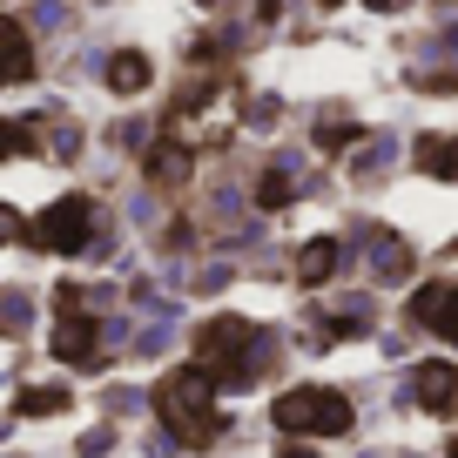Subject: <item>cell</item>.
Masks as SVG:
<instances>
[{"label": "cell", "mask_w": 458, "mask_h": 458, "mask_svg": "<svg viewBox=\"0 0 458 458\" xmlns=\"http://www.w3.org/2000/svg\"><path fill=\"white\" fill-rule=\"evenodd\" d=\"M418 169H425V175H458V142L425 135V142H418Z\"/></svg>", "instance_id": "30bf717a"}, {"label": "cell", "mask_w": 458, "mask_h": 458, "mask_svg": "<svg viewBox=\"0 0 458 458\" xmlns=\"http://www.w3.org/2000/svg\"><path fill=\"white\" fill-rule=\"evenodd\" d=\"M411 317H418V324H431L445 344H458V284H425L411 297Z\"/></svg>", "instance_id": "8992f818"}, {"label": "cell", "mask_w": 458, "mask_h": 458, "mask_svg": "<svg viewBox=\"0 0 458 458\" xmlns=\"http://www.w3.org/2000/svg\"><path fill=\"white\" fill-rule=\"evenodd\" d=\"M324 7H344V0H324Z\"/></svg>", "instance_id": "ac0fdd59"}, {"label": "cell", "mask_w": 458, "mask_h": 458, "mask_svg": "<svg viewBox=\"0 0 458 458\" xmlns=\"http://www.w3.org/2000/svg\"><path fill=\"white\" fill-rule=\"evenodd\" d=\"M7 156H34V129L28 122H0V162Z\"/></svg>", "instance_id": "5bb4252c"}, {"label": "cell", "mask_w": 458, "mask_h": 458, "mask_svg": "<svg viewBox=\"0 0 458 458\" xmlns=\"http://www.w3.org/2000/svg\"><path fill=\"white\" fill-rule=\"evenodd\" d=\"M148 175H156V182H175V175H189V148L162 142L156 156H148Z\"/></svg>", "instance_id": "4fadbf2b"}, {"label": "cell", "mask_w": 458, "mask_h": 458, "mask_svg": "<svg viewBox=\"0 0 458 458\" xmlns=\"http://www.w3.org/2000/svg\"><path fill=\"white\" fill-rule=\"evenodd\" d=\"M28 74H34V41L14 14H0V88L28 81Z\"/></svg>", "instance_id": "52a82bcc"}, {"label": "cell", "mask_w": 458, "mask_h": 458, "mask_svg": "<svg viewBox=\"0 0 458 458\" xmlns=\"http://www.w3.org/2000/svg\"><path fill=\"white\" fill-rule=\"evenodd\" d=\"M108 88H114V95H142V88H148V61L142 55H114Z\"/></svg>", "instance_id": "8fae6325"}, {"label": "cell", "mask_w": 458, "mask_h": 458, "mask_svg": "<svg viewBox=\"0 0 458 458\" xmlns=\"http://www.w3.org/2000/svg\"><path fill=\"white\" fill-rule=\"evenodd\" d=\"M21 236V209H7V202H0V243H14Z\"/></svg>", "instance_id": "e0dca14e"}, {"label": "cell", "mask_w": 458, "mask_h": 458, "mask_svg": "<svg viewBox=\"0 0 458 458\" xmlns=\"http://www.w3.org/2000/svg\"><path fill=\"white\" fill-rule=\"evenodd\" d=\"M61 324H55V358L61 364H95V317L74 310V290H61Z\"/></svg>", "instance_id": "5b68a950"}, {"label": "cell", "mask_w": 458, "mask_h": 458, "mask_svg": "<svg viewBox=\"0 0 458 458\" xmlns=\"http://www.w3.org/2000/svg\"><path fill=\"white\" fill-rule=\"evenodd\" d=\"M34 250H55V257H68V250H88L95 243V196H61L41 209V223L28 229Z\"/></svg>", "instance_id": "277c9868"}, {"label": "cell", "mask_w": 458, "mask_h": 458, "mask_svg": "<svg viewBox=\"0 0 458 458\" xmlns=\"http://www.w3.org/2000/svg\"><path fill=\"white\" fill-rule=\"evenodd\" d=\"M317 142H324V148H344V142H358V122H324V129H317Z\"/></svg>", "instance_id": "2e32d148"}, {"label": "cell", "mask_w": 458, "mask_h": 458, "mask_svg": "<svg viewBox=\"0 0 458 458\" xmlns=\"http://www.w3.org/2000/svg\"><path fill=\"white\" fill-rule=\"evenodd\" d=\"M276 431H290V438H344V431L358 425V411H351V398L330 385H297L284 391V398L270 404Z\"/></svg>", "instance_id": "7a4b0ae2"}, {"label": "cell", "mask_w": 458, "mask_h": 458, "mask_svg": "<svg viewBox=\"0 0 458 458\" xmlns=\"http://www.w3.org/2000/svg\"><path fill=\"white\" fill-rule=\"evenodd\" d=\"M330 270H337V243L330 236H317V243H303V257H297V284H330Z\"/></svg>", "instance_id": "9c48e42d"}, {"label": "cell", "mask_w": 458, "mask_h": 458, "mask_svg": "<svg viewBox=\"0 0 458 458\" xmlns=\"http://www.w3.org/2000/svg\"><path fill=\"white\" fill-rule=\"evenodd\" d=\"M250 364H257V324H243V317H209V324L196 330V371H209L216 385L250 377Z\"/></svg>", "instance_id": "3957f363"}, {"label": "cell", "mask_w": 458, "mask_h": 458, "mask_svg": "<svg viewBox=\"0 0 458 458\" xmlns=\"http://www.w3.org/2000/svg\"><path fill=\"white\" fill-rule=\"evenodd\" d=\"M418 404H425V411H438V418H452L458 411V371L452 364H418Z\"/></svg>", "instance_id": "ba28073f"}, {"label": "cell", "mask_w": 458, "mask_h": 458, "mask_svg": "<svg viewBox=\"0 0 458 458\" xmlns=\"http://www.w3.org/2000/svg\"><path fill=\"white\" fill-rule=\"evenodd\" d=\"M14 411L21 418H55V411H68V391H21Z\"/></svg>", "instance_id": "7c38bea8"}, {"label": "cell", "mask_w": 458, "mask_h": 458, "mask_svg": "<svg viewBox=\"0 0 458 458\" xmlns=\"http://www.w3.org/2000/svg\"><path fill=\"white\" fill-rule=\"evenodd\" d=\"M216 391H223V385H216L209 371H196V364H189V371H169L156 385L162 425H169L182 445H216V438H223V404H216Z\"/></svg>", "instance_id": "6da1fadb"}, {"label": "cell", "mask_w": 458, "mask_h": 458, "mask_svg": "<svg viewBox=\"0 0 458 458\" xmlns=\"http://www.w3.org/2000/svg\"><path fill=\"white\" fill-rule=\"evenodd\" d=\"M257 202H263V209H284V202H290V175L270 169V175H263V189H257Z\"/></svg>", "instance_id": "9a60e30c"}]
</instances>
